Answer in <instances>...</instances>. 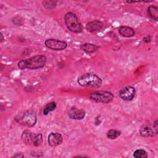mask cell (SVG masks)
Instances as JSON below:
<instances>
[{
	"instance_id": "cell-2",
	"label": "cell",
	"mask_w": 158,
	"mask_h": 158,
	"mask_svg": "<svg viewBox=\"0 0 158 158\" xmlns=\"http://www.w3.org/2000/svg\"><path fill=\"white\" fill-rule=\"evenodd\" d=\"M77 82L81 86L99 88L102 85V81L97 75L93 73H87L80 76Z\"/></svg>"
},
{
	"instance_id": "cell-21",
	"label": "cell",
	"mask_w": 158,
	"mask_h": 158,
	"mask_svg": "<svg viewBox=\"0 0 158 158\" xmlns=\"http://www.w3.org/2000/svg\"><path fill=\"white\" fill-rule=\"evenodd\" d=\"M24 155L22 153H16L14 154L12 157H23Z\"/></svg>"
},
{
	"instance_id": "cell-12",
	"label": "cell",
	"mask_w": 158,
	"mask_h": 158,
	"mask_svg": "<svg viewBox=\"0 0 158 158\" xmlns=\"http://www.w3.org/2000/svg\"><path fill=\"white\" fill-rule=\"evenodd\" d=\"M118 31L121 36L126 38L132 37L135 35V31L133 28L127 26H122L119 27Z\"/></svg>"
},
{
	"instance_id": "cell-14",
	"label": "cell",
	"mask_w": 158,
	"mask_h": 158,
	"mask_svg": "<svg viewBox=\"0 0 158 158\" xmlns=\"http://www.w3.org/2000/svg\"><path fill=\"white\" fill-rule=\"evenodd\" d=\"M35 135V133L30 131V130H26L22 132L21 138L23 141L28 144H32V141Z\"/></svg>"
},
{
	"instance_id": "cell-15",
	"label": "cell",
	"mask_w": 158,
	"mask_h": 158,
	"mask_svg": "<svg viewBox=\"0 0 158 158\" xmlns=\"http://www.w3.org/2000/svg\"><path fill=\"white\" fill-rule=\"evenodd\" d=\"M148 14L149 17L156 20L157 21L158 19V7L154 6H150L148 8Z\"/></svg>"
},
{
	"instance_id": "cell-5",
	"label": "cell",
	"mask_w": 158,
	"mask_h": 158,
	"mask_svg": "<svg viewBox=\"0 0 158 158\" xmlns=\"http://www.w3.org/2000/svg\"><path fill=\"white\" fill-rule=\"evenodd\" d=\"M89 97L93 101L102 104L110 102L114 99V95L112 93L103 90L94 91L90 93Z\"/></svg>"
},
{
	"instance_id": "cell-16",
	"label": "cell",
	"mask_w": 158,
	"mask_h": 158,
	"mask_svg": "<svg viewBox=\"0 0 158 158\" xmlns=\"http://www.w3.org/2000/svg\"><path fill=\"white\" fill-rule=\"evenodd\" d=\"M56 103L55 102H51L48 103L44 107L43 109V114L44 115H47L49 112L53 111L56 108Z\"/></svg>"
},
{
	"instance_id": "cell-3",
	"label": "cell",
	"mask_w": 158,
	"mask_h": 158,
	"mask_svg": "<svg viewBox=\"0 0 158 158\" xmlns=\"http://www.w3.org/2000/svg\"><path fill=\"white\" fill-rule=\"evenodd\" d=\"M64 22L67 28L73 33H80L83 26L77 15L72 12H67L64 15Z\"/></svg>"
},
{
	"instance_id": "cell-8",
	"label": "cell",
	"mask_w": 158,
	"mask_h": 158,
	"mask_svg": "<svg viewBox=\"0 0 158 158\" xmlns=\"http://www.w3.org/2000/svg\"><path fill=\"white\" fill-rule=\"evenodd\" d=\"M136 94V89L131 86H127L122 88L118 93L120 98L124 101H131Z\"/></svg>"
},
{
	"instance_id": "cell-9",
	"label": "cell",
	"mask_w": 158,
	"mask_h": 158,
	"mask_svg": "<svg viewBox=\"0 0 158 158\" xmlns=\"http://www.w3.org/2000/svg\"><path fill=\"white\" fill-rule=\"evenodd\" d=\"M69 117L74 120H82L85 117V112L83 109L72 107L68 111Z\"/></svg>"
},
{
	"instance_id": "cell-6",
	"label": "cell",
	"mask_w": 158,
	"mask_h": 158,
	"mask_svg": "<svg viewBox=\"0 0 158 158\" xmlns=\"http://www.w3.org/2000/svg\"><path fill=\"white\" fill-rule=\"evenodd\" d=\"M139 135L142 137H150L154 136L157 135L158 132V121L156 120L153 125L146 124L140 127Z\"/></svg>"
},
{
	"instance_id": "cell-20",
	"label": "cell",
	"mask_w": 158,
	"mask_h": 158,
	"mask_svg": "<svg viewBox=\"0 0 158 158\" xmlns=\"http://www.w3.org/2000/svg\"><path fill=\"white\" fill-rule=\"evenodd\" d=\"M56 3H57V1H45L43 2V6L48 9H51L54 8L56 6Z\"/></svg>"
},
{
	"instance_id": "cell-18",
	"label": "cell",
	"mask_w": 158,
	"mask_h": 158,
	"mask_svg": "<svg viewBox=\"0 0 158 158\" xmlns=\"http://www.w3.org/2000/svg\"><path fill=\"white\" fill-rule=\"evenodd\" d=\"M148 155L147 152L141 149H138L135 151L133 153V157L135 158H146L148 157Z\"/></svg>"
},
{
	"instance_id": "cell-17",
	"label": "cell",
	"mask_w": 158,
	"mask_h": 158,
	"mask_svg": "<svg viewBox=\"0 0 158 158\" xmlns=\"http://www.w3.org/2000/svg\"><path fill=\"white\" fill-rule=\"evenodd\" d=\"M121 134V131L117 130H115V129H111L109 130L106 134V136L107 137V138L110 139H114L115 138H117V137H118Z\"/></svg>"
},
{
	"instance_id": "cell-7",
	"label": "cell",
	"mask_w": 158,
	"mask_h": 158,
	"mask_svg": "<svg viewBox=\"0 0 158 158\" xmlns=\"http://www.w3.org/2000/svg\"><path fill=\"white\" fill-rule=\"evenodd\" d=\"M44 44L48 48L55 51L64 50L67 46V44L65 41L52 38L46 40L44 42Z\"/></svg>"
},
{
	"instance_id": "cell-22",
	"label": "cell",
	"mask_w": 158,
	"mask_h": 158,
	"mask_svg": "<svg viewBox=\"0 0 158 158\" xmlns=\"http://www.w3.org/2000/svg\"><path fill=\"white\" fill-rule=\"evenodd\" d=\"M143 40H144L146 43H148V42H149V41H151V38H150V36H147L146 38H144Z\"/></svg>"
},
{
	"instance_id": "cell-10",
	"label": "cell",
	"mask_w": 158,
	"mask_h": 158,
	"mask_svg": "<svg viewBox=\"0 0 158 158\" xmlns=\"http://www.w3.org/2000/svg\"><path fill=\"white\" fill-rule=\"evenodd\" d=\"M63 137L59 133H51L48 135V144L51 147H56L62 143Z\"/></svg>"
},
{
	"instance_id": "cell-4",
	"label": "cell",
	"mask_w": 158,
	"mask_h": 158,
	"mask_svg": "<svg viewBox=\"0 0 158 158\" xmlns=\"http://www.w3.org/2000/svg\"><path fill=\"white\" fill-rule=\"evenodd\" d=\"M15 120L23 126L31 127L36 124L37 117L35 112L30 110L17 115L15 118Z\"/></svg>"
},
{
	"instance_id": "cell-23",
	"label": "cell",
	"mask_w": 158,
	"mask_h": 158,
	"mask_svg": "<svg viewBox=\"0 0 158 158\" xmlns=\"http://www.w3.org/2000/svg\"><path fill=\"white\" fill-rule=\"evenodd\" d=\"M1 42L2 43V42H3V41L4 40V37H3V35H2V34L1 33Z\"/></svg>"
},
{
	"instance_id": "cell-11",
	"label": "cell",
	"mask_w": 158,
	"mask_h": 158,
	"mask_svg": "<svg viewBox=\"0 0 158 158\" xmlns=\"http://www.w3.org/2000/svg\"><path fill=\"white\" fill-rule=\"evenodd\" d=\"M103 27V23L98 20H94L88 22L86 25V29L89 32H93L101 30Z\"/></svg>"
},
{
	"instance_id": "cell-13",
	"label": "cell",
	"mask_w": 158,
	"mask_h": 158,
	"mask_svg": "<svg viewBox=\"0 0 158 158\" xmlns=\"http://www.w3.org/2000/svg\"><path fill=\"white\" fill-rule=\"evenodd\" d=\"M99 46L92 43H84L80 45V49L85 53L88 54L96 52Z\"/></svg>"
},
{
	"instance_id": "cell-1",
	"label": "cell",
	"mask_w": 158,
	"mask_h": 158,
	"mask_svg": "<svg viewBox=\"0 0 158 158\" xmlns=\"http://www.w3.org/2000/svg\"><path fill=\"white\" fill-rule=\"evenodd\" d=\"M47 62V58L44 55H36L27 59L21 60L18 62V67L20 69H38L44 67Z\"/></svg>"
},
{
	"instance_id": "cell-19",
	"label": "cell",
	"mask_w": 158,
	"mask_h": 158,
	"mask_svg": "<svg viewBox=\"0 0 158 158\" xmlns=\"http://www.w3.org/2000/svg\"><path fill=\"white\" fill-rule=\"evenodd\" d=\"M43 143V136L41 133L35 134L33 141H32V145L35 146H39Z\"/></svg>"
}]
</instances>
